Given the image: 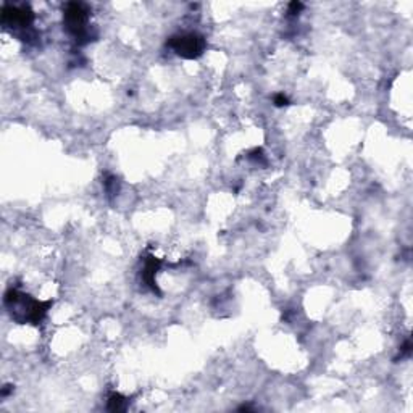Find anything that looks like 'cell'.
<instances>
[{
    "instance_id": "1",
    "label": "cell",
    "mask_w": 413,
    "mask_h": 413,
    "mask_svg": "<svg viewBox=\"0 0 413 413\" xmlns=\"http://www.w3.org/2000/svg\"><path fill=\"white\" fill-rule=\"evenodd\" d=\"M171 47L186 58H194L201 56L203 51V39L197 34H183V36L173 37Z\"/></svg>"
},
{
    "instance_id": "2",
    "label": "cell",
    "mask_w": 413,
    "mask_h": 413,
    "mask_svg": "<svg viewBox=\"0 0 413 413\" xmlns=\"http://www.w3.org/2000/svg\"><path fill=\"white\" fill-rule=\"evenodd\" d=\"M65 22L69 33H73L76 37H81L86 33L87 12L81 3H68L65 10Z\"/></svg>"
},
{
    "instance_id": "3",
    "label": "cell",
    "mask_w": 413,
    "mask_h": 413,
    "mask_svg": "<svg viewBox=\"0 0 413 413\" xmlns=\"http://www.w3.org/2000/svg\"><path fill=\"white\" fill-rule=\"evenodd\" d=\"M275 102H276L278 107H283V106H286V103H287V99L285 96H278L275 99Z\"/></svg>"
}]
</instances>
